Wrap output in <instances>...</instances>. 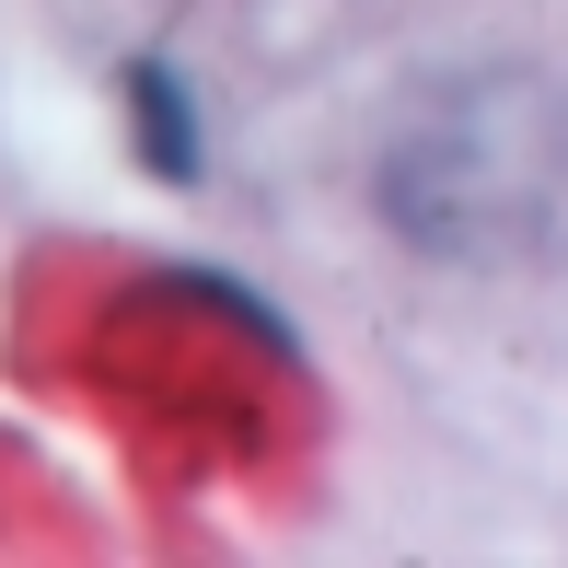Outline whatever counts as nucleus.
Wrapping results in <instances>:
<instances>
[{
    "mask_svg": "<svg viewBox=\"0 0 568 568\" xmlns=\"http://www.w3.org/2000/svg\"><path fill=\"white\" fill-rule=\"evenodd\" d=\"M557 105L534 82H453L442 105L395 140V174H383V197H395V221L418 232V244H499V232H534L557 197Z\"/></svg>",
    "mask_w": 568,
    "mask_h": 568,
    "instance_id": "f257e3e1",
    "label": "nucleus"
}]
</instances>
